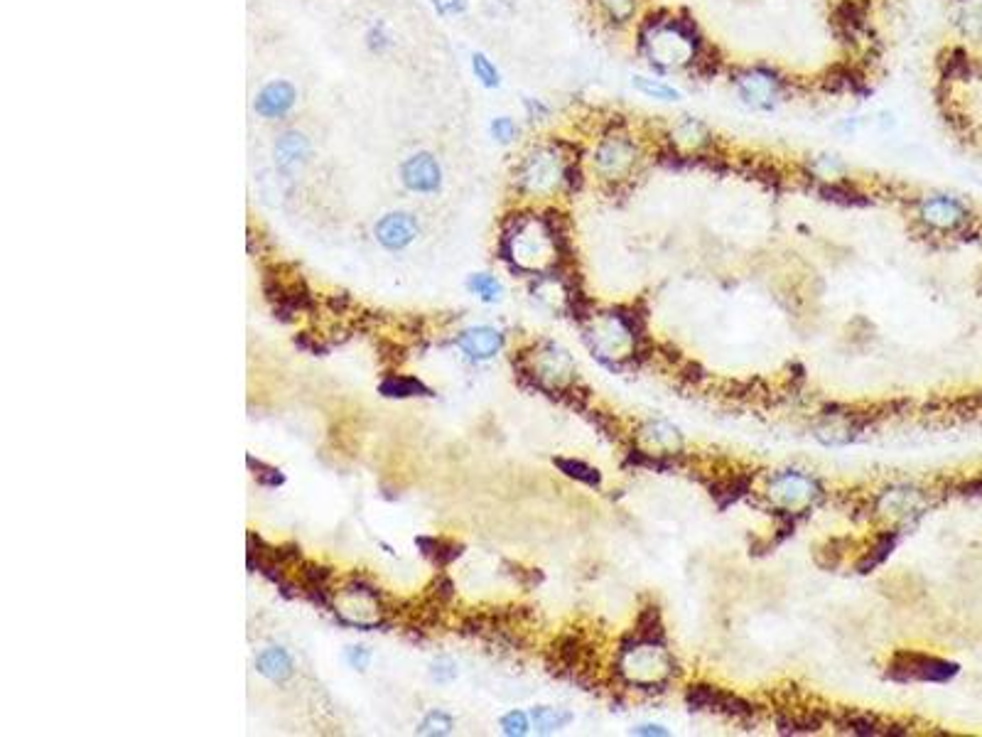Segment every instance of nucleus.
I'll use <instances>...</instances> for the list:
<instances>
[{"label":"nucleus","instance_id":"obj_1","mask_svg":"<svg viewBox=\"0 0 982 737\" xmlns=\"http://www.w3.org/2000/svg\"><path fill=\"white\" fill-rule=\"evenodd\" d=\"M563 231L553 217L514 214L501 236V258L516 271H546L555 268L563 254Z\"/></svg>","mask_w":982,"mask_h":737},{"label":"nucleus","instance_id":"obj_2","mask_svg":"<svg viewBox=\"0 0 982 737\" xmlns=\"http://www.w3.org/2000/svg\"><path fill=\"white\" fill-rule=\"evenodd\" d=\"M639 45L651 67L663 69V72L695 64L700 55V40L693 23H685L676 15L646 20L639 35Z\"/></svg>","mask_w":982,"mask_h":737},{"label":"nucleus","instance_id":"obj_3","mask_svg":"<svg viewBox=\"0 0 982 737\" xmlns=\"http://www.w3.org/2000/svg\"><path fill=\"white\" fill-rule=\"evenodd\" d=\"M575 163L560 143L536 145L523 155L516 170V185L523 195L550 197L563 187H573Z\"/></svg>","mask_w":982,"mask_h":737},{"label":"nucleus","instance_id":"obj_4","mask_svg":"<svg viewBox=\"0 0 982 737\" xmlns=\"http://www.w3.org/2000/svg\"><path fill=\"white\" fill-rule=\"evenodd\" d=\"M641 158L639 143L634 138L627 136V133H609L604 136L597 148L592 150V170L602 177V180L609 182H619L624 177L631 175V170L636 168Z\"/></svg>","mask_w":982,"mask_h":737},{"label":"nucleus","instance_id":"obj_5","mask_svg":"<svg viewBox=\"0 0 982 737\" xmlns=\"http://www.w3.org/2000/svg\"><path fill=\"white\" fill-rule=\"evenodd\" d=\"M619 671L627 676V681L639 683V686H654L663 681L673 671L671 656L666 649L658 647L656 642H646L639 639L634 647L622 649V659H619Z\"/></svg>","mask_w":982,"mask_h":737},{"label":"nucleus","instance_id":"obj_6","mask_svg":"<svg viewBox=\"0 0 982 737\" xmlns=\"http://www.w3.org/2000/svg\"><path fill=\"white\" fill-rule=\"evenodd\" d=\"M735 91L744 106L754 111H771L784 96V82L764 67H747L735 74Z\"/></svg>","mask_w":982,"mask_h":737},{"label":"nucleus","instance_id":"obj_7","mask_svg":"<svg viewBox=\"0 0 982 737\" xmlns=\"http://www.w3.org/2000/svg\"><path fill=\"white\" fill-rule=\"evenodd\" d=\"M889 674H892L894 679H899V681L943 683V681H951L953 676L958 674V664L936 659V656L901 652V654H897V659L892 661V669H889Z\"/></svg>","mask_w":982,"mask_h":737},{"label":"nucleus","instance_id":"obj_8","mask_svg":"<svg viewBox=\"0 0 982 737\" xmlns=\"http://www.w3.org/2000/svg\"><path fill=\"white\" fill-rule=\"evenodd\" d=\"M592 347L600 357L622 359L634 349V325L624 315H607L592 322Z\"/></svg>","mask_w":982,"mask_h":737},{"label":"nucleus","instance_id":"obj_9","mask_svg":"<svg viewBox=\"0 0 982 737\" xmlns=\"http://www.w3.org/2000/svg\"><path fill=\"white\" fill-rule=\"evenodd\" d=\"M919 219L928 229L951 234V231L963 229L965 224H968L970 214H968V207H965L958 197L926 195L919 202Z\"/></svg>","mask_w":982,"mask_h":737},{"label":"nucleus","instance_id":"obj_10","mask_svg":"<svg viewBox=\"0 0 982 737\" xmlns=\"http://www.w3.org/2000/svg\"><path fill=\"white\" fill-rule=\"evenodd\" d=\"M401 182L415 195H433L442 187L440 160L430 150H418L401 163Z\"/></svg>","mask_w":982,"mask_h":737},{"label":"nucleus","instance_id":"obj_11","mask_svg":"<svg viewBox=\"0 0 982 737\" xmlns=\"http://www.w3.org/2000/svg\"><path fill=\"white\" fill-rule=\"evenodd\" d=\"M298 104V89L288 79H273L253 96V111L263 121H283Z\"/></svg>","mask_w":982,"mask_h":737},{"label":"nucleus","instance_id":"obj_12","mask_svg":"<svg viewBox=\"0 0 982 737\" xmlns=\"http://www.w3.org/2000/svg\"><path fill=\"white\" fill-rule=\"evenodd\" d=\"M418 231H420L418 219H415L413 214L391 212L376 222L374 234H376V241H379L386 251H403L413 244Z\"/></svg>","mask_w":982,"mask_h":737},{"label":"nucleus","instance_id":"obj_13","mask_svg":"<svg viewBox=\"0 0 982 737\" xmlns=\"http://www.w3.org/2000/svg\"><path fill=\"white\" fill-rule=\"evenodd\" d=\"M312 145L310 138L300 131H283L278 138L273 141V163L283 175H290V172L300 170L302 165L310 160Z\"/></svg>","mask_w":982,"mask_h":737},{"label":"nucleus","instance_id":"obj_14","mask_svg":"<svg viewBox=\"0 0 982 737\" xmlns=\"http://www.w3.org/2000/svg\"><path fill=\"white\" fill-rule=\"evenodd\" d=\"M769 497L784 509L806 507L816 497V484H813L811 477L798 475V472H786V475H779L771 482Z\"/></svg>","mask_w":982,"mask_h":737},{"label":"nucleus","instance_id":"obj_15","mask_svg":"<svg viewBox=\"0 0 982 737\" xmlns=\"http://www.w3.org/2000/svg\"><path fill=\"white\" fill-rule=\"evenodd\" d=\"M688 703L695 710L708 708V710H720V713H727V715H752V706H749V703H744L742 698L720 691V688L715 686H690Z\"/></svg>","mask_w":982,"mask_h":737},{"label":"nucleus","instance_id":"obj_16","mask_svg":"<svg viewBox=\"0 0 982 737\" xmlns=\"http://www.w3.org/2000/svg\"><path fill=\"white\" fill-rule=\"evenodd\" d=\"M671 143L676 145V150L681 153H700L712 143V131L705 126L703 121H698L695 116H681L676 123L671 126V133H668Z\"/></svg>","mask_w":982,"mask_h":737},{"label":"nucleus","instance_id":"obj_17","mask_svg":"<svg viewBox=\"0 0 982 737\" xmlns=\"http://www.w3.org/2000/svg\"><path fill=\"white\" fill-rule=\"evenodd\" d=\"M457 347L472 359H489L504 347V337H501V332L491 330V327H474V330L462 332L457 337Z\"/></svg>","mask_w":982,"mask_h":737},{"label":"nucleus","instance_id":"obj_18","mask_svg":"<svg viewBox=\"0 0 982 737\" xmlns=\"http://www.w3.org/2000/svg\"><path fill=\"white\" fill-rule=\"evenodd\" d=\"M641 443L646 445L649 455H668V453H678L681 450V435L673 426L668 423H649V426L641 428Z\"/></svg>","mask_w":982,"mask_h":737},{"label":"nucleus","instance_id":"obj_19","mask_svg":"<svg viewBox=\"0 0 982 737\" xmlns=\"http://www.w3.org/2000/svg\"><path fill=\"white\" fill-rule=\"evenodd\" d=\"M919 509L921 494L916 489H889L877 502V511H882L889 519H906V516Z\"/></svg>","mask_w":982,"mask_h":737},{"label":"nucleus","instance_id":"obj_20","mask_svg":"<svg viewBox=\"0 0 982 737\" xmlns=\"http://www.w3.org/2000/svg\"><path fill=\"white\" fill-rule=\"evenodd\" d=\"M256 669L261 671L266 679L280 683V681L290 679V674H293V661H290V656L285 654L283 649L275 647V649H268V652H263L261 656H258Z\"/></svg>","mask_w":982,"mask_h":737},{"label":"nucleus","instance_id":"obj_21","mask_svg":"<svg viewBox=\"0 0 982 737\" xmlns=\"http://www.w3.org/2000/svg\"><path fill=\"white\" fill-rule=\"evenodd\" d=\"M379 391L388 398H410V396H430L433 391L415 376H398L391 374L381 381Z\"/></svg>","mask_w":982,"mask_h":737},{"label":"nucleus","instance_id":"obj_22","mask_svg":"<svg viewBox=\"0 0 982 737\" xmlns=\"http://www.w3.org/2000/svg\"><path fill=\"white\" fill-rule=\"evenodd\" d=\"M415 543H418V548L423 551V556L430 558V561H433L435 566H440V568L450 566L452 561H457V558L462 556L460 543L442 541V539H428V536H420V539Z\"/></svg>","mask_w":982,"mask_h":737},{"label":"nucleus","instance_id":"obj_23","mask_svg":"<svg viewBox=\"0 0 982 737\" xmlns=\"http://www.w3.org/2000/svg\"><path fill=\"white\" fill-rule=\"evenodd\" d=\"M955 23L963 30V35L982 40V0H963L955 15Z\"/></svg>","mask_w":982,"mask_h":737},{"label":"nucleus","instance_id":"obj_24","mask_svg":"<svg viewBox=\"0 0 982 737\" xmlns=\"http://www.w3.org/2000/svg\"><path fill=\"white\" fill-rule=\"evenodd\" d=\"M631 84H634L636 91H641L644 96H649V99H656V101H678L681 99V91H678L676 86L661 82V79L636 74V77L631 79Z\"/></svg>","mask_w":982,"mask_h":737},{"label":"nucleus","instance_id":"obj_25","mask_svg":"<svg viewBox=\"0 0 982 737\" xmlns=\"http://www.w3.org/2000/svg\"><path fill=\"white\" fill-rule=\"evenodd\" d=\"M469 69H472V77L477 79L484 89H499L501 86L499 67H496L484 52H472V57H469Z\"/></svg>","mask_w":982,"mask_h":737},{"label":"nucleus","instance_id":"obj_26","mask_svg":"<svg viewBox=\"0 0 982 737\" xmlns=\"http://www.w3.org/2000/svg\"><path fill=\"white\" fill-rule=\"evenodd\" d=\"M600 10L607 15L609 23L614 25H627L636 18V10H639V0H597Z\"/></svg>","mask_w":982,"mask_h":737},{"label":"nucleus","instance_id":"obj_27","mask_svg":"<svg viewBox=\"0 0 982 737\" xmlns=\"http://www.w3.org/2000/svg\"><path fill=\"white\" fill-rule=\"evenodd\" d=\"M531 720H533V725H536L538 733L548 735V733H555V730L563 728L565 723H570V715L563 713V710L541 706V708H533Z\"/></svg>","mask_w":982,"mask_h":737},{"label":"nucleus","instance_id":"obj_28","mask_svg":"<svg viewBox=\"0 0 982 737\" xmlns=\"http://www.w3.org/2000/svg\"><path fill=\"white\" fill-rule=\"evenodd\" d=\"M364 45L374 57H383V55H388V52H391L393 37H391V32H388L383 20H379V23H374V25H369V30H366V35H364Z\"/></svg>","mask_w":982,"mask_h":737},{"label":"nucleus","instance_id":"obj_29","mask_svg":"<svg viewBox=\"0 0 982 737\" xmlns=\"http://www.w3.org/2000/svg\"><path fill=\"white\" fill-rule=\"evenodd\" d=\"M489 136L494 138V143L511 145V143L519 141L521 128H519V123H516L511 116H496L494 121L489 123Z\"/></svg>","mask_w":982,"mask_h":737},{"label":"nucleus","instance_id":"obj_30","mask_svg":"<svg viewBox=\"0 0 982 737\" xmlns=\"http://www.w3.org/2000/svg\"><path fill=\"white\" fill-rule=\"evenodd\" d=\"M555 465H558L560 470L565 472V475L573 477V480H577V482H585V484H590V487H597V484H600V472H597L595 467L585 465V462L563 460V457H558V460H555Z\"/></svg>","mask_w":982,"mask_h":737},{"label":"nucleus","instance_id":"obj_31","mask_svg":"<svg viewBox=\"0 0 982 737\" xmlns=\"http://www.w3.org/2000/svg\"><path fill=\"white\" fill-rule=\"evenodd\" d=\"M467 288L482 300H487V303H494V300L501 298V283L494 276H489V273H474L467 281Z\"/></svg>","mask_w":982,"mask_h":737},{"label":"nucleus","instance_id":"obj_32","mask_svg":"<svg viewBox=\"0 0 982 737\" xmlns=\"http://www.w3.org/2000/svg\"><path fill=\"white\" fill-rule=\"evenodd\" d=\"M811 170L816 172V177H820V180L838 182L840 175H843L845 165L840 163V160L835 158V155H818V158H813Z\"/></svg>","mask_w":982,"mask_h":737},{"label":"nucleus","instance_id":"obj_33","mask_svg":"<svg viewBox=\"0 0 982 737\" xmlns=\"http://www.w3.org/2000/svg\"><path fill=\"white\" fill-rule=\"evenodd\" d=\"M452 728H455V720H452L450 715L442 713V710H433V713H430L428 718L420 723L418 733L420 735H447V733H452Z\"/></svg>","mask_w":982,"mask_h":737},{"label":"nucleus","instance_id":"obj_34","mask_svg":"<svg viewBox=\"0 0 982 737\" xmlns=\"http://www.w3.org/2000/svg\"><path fill=\"white\" fill-rule=\"evenodd\" d=\"M248 467H253V470H258V472H253V475H256L258 484H263V487H280V484L285 482V475H283V472H280V470H275V467L263 465V462L253 460V457H248Z\"/></svg>","mask_w":982,"mask_h":737},{"label":"nucleus","instance_id":"obj_35","mask_svg":"<svg viewBox=\"0 0 982 737\" xmlns=\"http://www.w3.org/2000/svg\"><path fill=\"white\" fill-rule=\"evenodd\" d=\"M894 543H897V539H894V536H884V539L879 541V546H877V548H872V551L867 553V558H865V561L860 563V570H862V573H867V570L877 566V563H882L884 558H887L889 553H892Z\"/></svg>","mask_w":982,"mask_h":737},{"label":"nucleus","instance_id":"obj_36","mask_svg":"<svg viewBox=\"0 0 982 737\" xmlns=\"http://www.w3.org/2000/svg\"><path fill=\"white\" fill-rule=\"evenodd\" d=\"M482 10L491 20H509L516 13V0H484Z\"/></svg>","mask_w":982,"mask_h":737},{"label":"nucleus","instance_id":"obj_37","mask_svg":"<svg viewBox=\"0 0 982 737\" xmlns=\"http://www.w3.org/2000/svg\"><path fill=\"white\" fill-rule=\"evenodd\" d=\"M528 728H531V723H528L526 715L519 713V710H514V713H509V715H504V718H501V730H504V735L521 737V735L528 733Z\"/></svg>","mask_w":982,"mask_h":737},{"label":"nucleus","instance_id":"obj_38","mask_svg":"<svg viewBox=\"0 0 982 737\" xmlns=\"http://www.w3.org/2000/svg\"><path fill=\"white\" fill-rule=\"evenodd\" d=\"M430 5L440 18H460L467 10L469 0H430Z\"/></svg>","mask_w":982,"mask_h":737},{"label":"nucleus","instance_id":"obj_39","mask_svg":"<svg viewBox=\"0 0 982 737\" xmlns=\"http://www.w3.org/2000/svg\"><path fill=\"white\" fill-rule=\"evenodd\" d=\"M430 674H433V679L437 683H447L457 676V664L450 659H437L433 664V669H430Z\"/></svg>","mask_w":982,"mask_h":737},{"label":"nucleus","instance_id":"obj_40","mask_svg":"<svg viewBox=\"0 0 982 737\" xmlns=\"http://www.w3.org/2000/svg\"><path fill=\"white\" fill-rule=\"evenodd\" d=\"M523 111H526L528 121H546L550 109L541 99H523Z\"/></svg>","mask_w":982,"mask_h":737},{"label":"nucleus","instance_id":"obj_41","mask_svg":"<svg viewBox=\"0 0 982 737\" xmlns=\"http://www.w3.org/2000/svg\"><path fill=\"white\" fill-rule=\"evenodd\" d=\"M347 661H349V666H354L356 671H366L369 669L371 652L366 647H349L347 649Z\"/></svg>","mask_w":982,"mask_h":737},{"label":"nucleus","instance_id":"obj_42","mask_svg":"<svg viewBox=\"0 0 982 737\" xmlns=\"http://www.w3.org/2000/svg\"><path fill=\"white\" fill-rule=\"evenodd\" d=\"M452 595H455V583L447 575H440L433 583V597H437V600H450Z\"/></svg>","mask_w":982,"mask_h":737},{"label":"nucleus","instance_id":"obj_43","mask_svg":"<svg viewBox=\"0 0 982 737\" xmlns=\"http://www.w3.org/2000/svg\"><path fill=\"white\" fill-rule=\"evenodd\" d=\"M636 735H668L666 730H661L658 725H641V728L634 730Z\"/></svg>","mask_w":982,"mask_h":737}]
</instances>
